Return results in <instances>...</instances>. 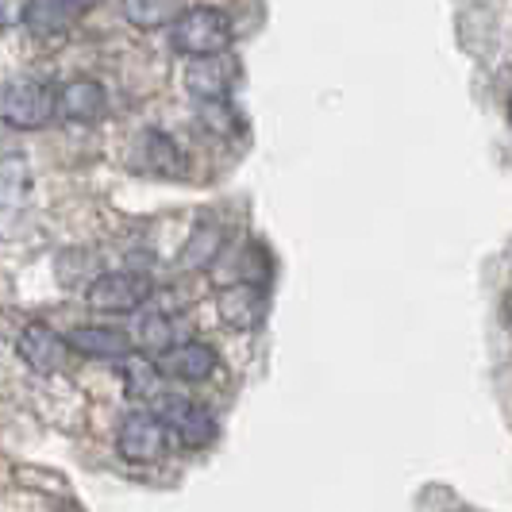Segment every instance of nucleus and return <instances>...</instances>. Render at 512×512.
Instances as JSON below:
<instances>
[{
  "label": "nucleus",
  "instance_id": "nucleus-1",
  "mask_svg": "<svg viewBox=\"0 0 512 512\" xmlns=\"http://www.w3.org/2000/svg\"><path fill=\"white\" fill-rule=\"evenodd\" d=\"M54 112H58V93L47 81L16 77L0 85V124L16 131H39L43 124H51Z\"/></svg>",
  "mask_w": 512,
  "mask_h": 512
},
{
  "label": "nucleus",
  "instance_id": "nucleus-2",
  "mask_svg": "<svg viewBox=\"0 0 512 512\" xmlns=\"http://www.w3.org/2000/svg\"><path fill=\"white\" fill-rule=\"evenodd\" d=\"M174 51L189 58H216L228 54L231 47V24L220 8H189L178 24L170 27Z\"/></svg>",
  "mask_w": 512,
  "mask_h": 512
},
{
  "label": "nucleus",
  "instance_id": "nucleus-3",
  "mask_svg": "<svg viewBox=\"0 0 512 512\" xmlns=\"http://www.w3.org/2000/svg\"><path fill=\"white\" fill-rule=\"evenodd\" d=\"M158 416H162V424L170 428V436L178 439L181 447H189V451H197V447H208L212 439H216V416L201 405V401H193V397H174V393H166V397H158Z\"/></svg>",
  "mask_w": 512,
  "mask_h": 512
},
{
  "label": "nucleus",
  "instance_id": "nucleus-4",
  "mask_svg": "<svg viewBox=\"0 0 512 512\" xmlns=\"http://www.w3.org/2000/svg\"><path fill=\"white\" fill-rule=\"evenodd\" d=\"M154 297V285L147 274H131V270H108L101 278H93L85 301L97 312H139Z\"/></svg>",
  "mask_w": 512,
  "mask_h": 512
},
{
  "label": "nucleus",
  "instance_id": "nucleus-5",
  "mask_svg": "<svg viewBox=\"0 0 512 512\" xmlns=\"http://www.w3.org/2000/svg\"><path fill=\"white\" fill-rule=\"evenodd\" d=\"M116 447L128 462H154L170 447V428L162 424L158 412H131L116 432Z\"/></svg>",
  "mask_w": 512,
  "mask_h": 512
},
{
  "label": "nucleus",
  "instance_id": "nucleus-6",
  "mask_svg": "<svg viewBox=\"0 0 512 512\" xmlns=\"http://www.w3.org/2000/svg\"><path fill=\"white\" fill-rule=\"evenodd\" d=\"M235 81H239V66H235V58H228V54L193 58L189 70H185V85H189V93H193L201 104L228 101L231 89H235Z\"/></svg>",
  "mask_w": 512,
  "mask_h": 512
},
{
  "label": "nucleus",
  "instance_id": "nucleus-7",
  "mask_svg": "<svg viewBox=\"0 0 512 512\" xmlns=\"http://www.w3.org/2000/svg\"><path fill=\"white\" fill-rule=\"evenodd\" d=\"M20 359L35 370V374H58L66 359H70V343L66 335H58L51 324H27L20 332V343H16Z\"/></svg>",
  "mask_w": 512,
  "mask_h": 512
},
{
  "label": "nucleus",
  "instance_id": "nucleus-8",
  "mask_svg": "<svg viewBox=\"0 0 512 512\" xmlns=\"http://www.w3.org/2000/svg\"><path fill=\"white\" fill-rule=\"evenodd\" d=\"M158 370H162V378H174V382H205L216 374V351L201 343V339H185L178 347H170V351H162L158 355Z\"/></svg>",
  "mask_w": 512,
  "mask_h": 512
},
{
  "label": "nucleus",
  "instance_id": "nucleus-9",
  "mask_svg": "<svg viewBox=\"0 0 512 512\" xmlns=\"http://www.w3.org/2000/svg\"><path fill=\"white\" fill-rule=\"evenodd\" d=\"M216 308H220V320H224L228 328L251 332V328L262 324V316H266V293H262L258 282H235L220 293Z\"/></svg>",
  "mask_w": 512,
  "mask_h": 512
},
{
  "label": "nucleus",
  "instance_id": "nucleus-10",
  "mask_svg": "<svg viewBox=\"0 0 512 512\" xmlns=\"http://www.w3.org/2000/svg\"><path fill=\"white\" fill-rule=\"evenodd\" d=\"M70 351L85 355V359H131L135 355V343H131L128 332L120 328H108V324H81L66 335Z\"/></svg>",
  "mask_w": 512,
  "mask_h": 512
},
{
  "label": "nucleus",
  "instance_id": "nucleus-11",
  "mask_svg": "<svg viewBox=\"0 0 512 512\" xmlns=\"http://www.w3.org/2000/svg\"><path fill=\"white\" fill-rule=\"evenodd\" d=\"M97 0H27L24 24L31 35H62L70 24H77Z\"/></svg>",
  "mask_w": 512,
  "mask_h": 512
},
{
  "label": "nucleus",
  "instance_id": "nucleus-12",
  "mask_svg": "<svg viewBox=\"0 0 512 512\" xmlns=\"http://www.w3.org/2000/svg\"><path fill=\"white\" fill-rule=\"evenodd\" d=\"M104 108H108V93H104L101 81H93V77H77V81H70L58 93V112L70 124H93V120L104 116Z\"/></svg>",
  "mask_w": 512,
  "mask_h": 512
},
{
  "label": "nucleus",
  "instance_id": "nucleus-13",
  "mask_svg": "<svg viewBox=\"0 0 512 512\" xmlns=\"http://www.w3.org/2000/svg\"><path fill=\"white\" fill-rule=\"evenodd\" d=\"M31 197V166H27L24 154H8L0 158V208L12 212V208H24Z\"/></svg>",
  "mask_w": 512,
  "mask_h": 512
},
{
  "label": "nucleus",
  "instance_id": "nucleus-14",
  "mask_svg": "<svg viewBox=\"0 0 512 512\" xmlns=\"http://www.w3.org/2000/svg\"><path fill=\"white\" fill-rule=\"evenodd\" d=\"M185 12H189L185 0H124V16H128V24L143 27V31L178 24Z\"/></svg>",
  "mask_w": 512,
  "mask_h": 512
},
{
  "label": "nucleus",
  "instance_id": "nucleus-15",
  "mask_svg": "<svg viewBox=\"0 0 512 512\" xmlns=\"http://www.w3.org/2000/svg\"><path fill=\"white\" fill-rule=\"evenodd\" d=\"M143 158L151 162L154 174H166V178H185V174H189L181 147L170 135H162V131H151V135L143 139Z\"/></svg>",
  "mask_w": 512,
  "mask_h": 512
},
{
  "label": "nucleus",
  "instance_id": "nucleus-16",
  "mask_svg": "<svg viewBox=\"0 0 512 512\" xmlns=\"http://www.w3.org/2000/svg\"><path fill=\"white\" fill-rule=\"evenodd\" d=\"M139 343L154 351V359L162 355V351H170V347H178L185 339H178V324H174V316L170 312H154L143 320V328H139Z\"/></svg>",
  "mask_w": 512,
  "mask_h": 512
},
{
  "label": "nucleus",
  "instance_id": "nucleus-17",
  "mask_svg": "<svg viewBox=\"0 0 512 512\" xmlns=\"http://www.w3.org/2000/svg\"><path fill=\"white\" fill-rule=\"evenodd\" d=\"M124 382H128V393L135 397H154L158 393V385H162V370H158V362L154 359H143V355H131L124 359Z\"/></svg>",
  "mask_w": 512,
  "mask_h": 512
},
{
  "label": "nucleus",
  "instance_id": "nucleus-18",
  "mask_svg": "<svg viewBox=\"0 0 512 512\" xmlns=\"http://www.w3.org/2000/svg\"><path fill=\"white\" fill-rule=\"evenodd\" d=\"M216 255H220V231L201 228L197 231V239L185 247V266H208Z\"/></svg>",
  "mask_w": 512,
  "mask_h": 512
},
{
  "label": "nucleus",
  "instance_id": "nucleus-19",
  "mask_svg": "<svg viewBox=\"0 0 512 512\" xmlns=\"http://www.w3.org/2000/svg\"><path fill=\"white\" fill-rule=\"evenodd\" d=\"M8 4L12 0H0V24H8Z\"/></svg>",
  "mask_w": 512,
  "mask_h": 512
},
{
  "label": "nucleus",
  "instance_id": "nucleus-20",
  "mask_svg": "<svg viewBox=\"0 0 512 512\" xmlns=\"http://www.w3.org/2000/svg\"><path fill=\"white\" fill-rule=\"evenodd\" d=\"M509 116H512V101H509Z\"/></svg>",
  "mask_w": 512,
  "mask_h": 512
}]
</instances>
